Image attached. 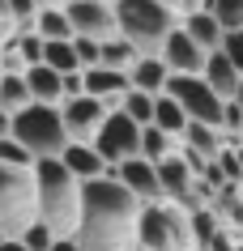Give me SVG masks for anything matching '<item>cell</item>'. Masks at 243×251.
Segmentation results:
<instances>
[{"label":"cell","instance_id":"obj_11","mask_svg":"<svg viewBox=\"0 0 243 251\" xmlns=\"http://www.w3.org/2000/svg\"><path fill=\"white\" fill-rule=\"evenodd\" d=\"M115 183H120L124 192H133L141 204H162L158 166L145 162V158H133V162H124V166H115Z\"/></svg>","mask_w":243,"mask_h":251},{"label":"cell","instance_id":"obj_30","mask_svg":"<svg viewBox=\"0 0 243 251\" xmlns=\"http://www.w3.org/2000/svg\"><path fill=\"white\" fill-rule=\"evenodd\" d=\"M22 243H26L30 251H52V247H55V234H52V230H47L43 222H34L26 234H22Z\"/></svg>","mask_w":243,"mask_h":251},{"label":"cell","instance_id":"obj_14","mask_svg":"<svg viewBox=\"0 0 243 251\" xmlns=\"http://www.w3.org/2000/svg\"><path fill=\"white\" fill-rule=\"evenodd\" d=\"M128 85L141 94H154V98H162L166 94V85H171V68L162 64V55H141L133 64V73H128Z\"/></svg>","mask_w":243,"mask_h":251},{"label":"cell","instance_id":"obj_40","mask_svg":"<svg viewBox=\"0 0 243 251\" xmlns=\"http://www.w3.org/2000/svg\"><path fill=\"white\" fill-rule=\"evenodd\" d=\"M98 4H115V0H98Z\"/></svg>","mask_w":243,"mask_h":251},{"label":"cell","instance_id":"obj_17","mask_svg":"<svg viewBox=\"0 0 243 251\" xmlns=\"http://www.w3.org/2000/svg\"><path fill=\"white\" fill-rule=\"evenodd\" d=\"M26 85H30V98H34L39 106H60V102H64V77L52 73L47 64L30 68V73H26Z\"/></svg>","mask_w":243,"mask_h":251},{"label":"cell","instance_id":"obj_28","mask_svg":"<svg viewBox=\"0 0 243 251\" xmlns=\"http://www.w3.org/2000/svg\"><path fill=\"white\" fill-rule=\"evenodd\" d=\"M0 166H13V171H34L39 162H34V153H30L22 141L4 136V141H0Z\"/></svg>","mask_w":243,"mask_h":251},{"label":"cell","instance_id":"obj_12","mask_svg":"<svg viewBox=\"0 0 243 251\" xmlns=\"http://www.w3.org/2000/svg\"><path fill=\"white\" fill-rule=\"evenodd\" d=\"M205 60H209V51H201L184 30H175V34L166 39V47H162V64L171 68V77H201Z\"/></svg>","mask_w":243,"mask_h":251},{"label":"cell","instance_id":"obj_10","mask_svg":"<svg viewBox=\"0 0 243 251\" xmlns=\"http://www.w3.org/2000/svg\"><path fill=\"white\" fill-rule=\"evenodd\" d=\"M68 22H73V34H77V39H94V43H111V39H120L115 4H98V0L68 4Z\"/></svg>","mask_w":243,"mask_h":251},{"label":"cell","instance_id":"obj_44","mask_svg":"<svg viewBox=\"0 0 243 251\" xmlns=\"http://www.w3.org/2000/svg\"><path fill=\"white\" fill-rule=\"evenodd\" d=\"M136 251H141V247H136Z\"/></svg>","mask_w":243,"mask_h":251},{"label":"cell","instance_id":"obj_22","mask_svg":"<svg viewBox=\"0 0 243 251\" xmlns=\"http://www.w3.org/2000/svg\"><path fill=\"white\" fill-rule=\"evenodd\" d=\"M141 60V51H136L128 39H111L103 43V55H98V68H111V73H133V64Z\"/></svg>","mask_w":243,"mask_h":251},{"label":"cell","instance_id":"obj_21","mask_svg":"<svg viewBox=\"0 0 243 251\" xmlns=\"http://www.w3.org/2000/svg\"><path fill=\"white\" fill-rule=\"evenodd\" d=\"M175 153H179V141H175V136H166L162 128H154V124H149L145 132H141V158H145V162H154V166H158V162L175 158Z\"/></svg>","mask_w":243,"mask_h":251},{"label":"cell","instance_id":"obj_19","mask_svg":"<svg viewBox=\"0 0 243 251\" xmlns=\"http://www.w3.org/2000/svg\"><path fill=\"white\" fill-rule=\"evenodd\" d=\"M34 34L43 43H73V22H68V9H52V13H34Z\"/></svg>","mask_w":243,"mask_h":251},{"label":"cell","instance_id":"obj_1","mask_svg":"<svg viewBox=\"0 0 243 251\" xmlns=\"http://www.w3.org/2000/svg\"><path fill=\"white\" fill-rule=\"evenodd\" d=\"M141 200L124 192L115 179L85 183L77 226V251H136V222H141Z\"/></svg>","mask_w":243,"mask_h":251},{"label":"cell","instance_id":"obj_6","mask_svg":"<svg viewBox=\"0 0 243 251\" xmlns=\"http://www.w3.org/2000/svg\"><path fill=\"white\" fill-rule=\"evenodd\" d=\"M13 141L34 153V162H47V158H64V149L73 145L64 132V115L60 106H26L22 115H13Z\"/></svg>","mask_w":243,"mask_h":251},{"label":"cell","instance_id":"obj_23","mask_svg":"<svg viewBox=\"0 0 243 251\" xmlns=\"http://www.w3.org/2000/svg\"><path fill=\"white\" fill-rule=\"evenodd\" d=\"M26 106H34V98H30V85L26 77H0V111H9V115H22Z\"/></svg>","mask_w":243,"mask_h":251},{"label":"cell","instance_id":"obj_36","mask_svg":"<svg viewBox=\"0 0 243 251\" xmlns=\"http://www.w3.org/2000/svg\"><path fill=\"white\" fill-rule=\"evenodd\" d=\"M0 251H30V247L22 243V238H4V243H0Z\"/></svg>","mask_w":243,"mask_h":251},{"label":"cell","instance_id":"obj_24","mask_svg":"<svg viewBox=\"0 0 243 251\" xmlns=\"http://www.w3.org/2000/svg\"><path fill=\"white\" fill-rule=\"evenodd\" d=\"M43 64L52 68V73H60V77H68V73H85L77 60V51H73V43H43Z\"/></svg>","mask_w":243,"mask_h":251},{"label":"cell","instance_id":"obj_38","mask_svg":"<svg viewBox=\"0 0 243 251\" xmlns=\"http://www.w3.org/2000/svg\"><path fill=\"white\" fill-rule=\"evenodd\" d=\"M158 4H166V9H175V13H179V0H158Z\"/></svg>","mask_w":243,"mask_h":251},{"label":"cell","instance_id":"obj_15","mask_svg":"<svg viewBox=\"0 0 243 251\" xmlns=\"http://www.w3.org/2000/svg\"><path fill=\"white\" fill-rule=\"evenodd\" d=\"M60 162H64V171L73 175V179H81V183L107 179V162L98 158V149H94V145H68Z\"/></svg>","mask_w":243,"mask_h":251},{"label":"cell","instance_id":"obj_13","mask_svg":"<svg viewBox=\"0 0 243 251\" xmlns=\"http://www.w3.org/2000/svg\"><path fill=\"white\" fill-rule=\"evenodd\" d=\"M201 77H205V85H209L222 102H235V94H239V85H243V73L230 64L222 51H214L209 60H205V73H201Z\"/></svg>","mask_w":243,"mask_h":251},{"label":"cell","instance_id":"obj_43","mask_svg":"<svg viewBox=\"0 0 243 251\" xmlns=\"http://www.w3.org/2000/svg\"><path fill=\"white\" fill-rule=\"evenodd\" d=\"M0 243H4V234H0Z\"/></svg>","mask_w":243,"mask_h":251},{"label":"cell","instance_id":"obj_16","mask_svg":"<svg viewBox=\"0 0 243 251\" xmlns=\"http://www.w3.org/2000/svg\"><path fill=\"white\" fill-rule=\"evenodd\" d=\"M179 30H184V34H188L201 51H209V55L222 51V39H226V30L217 26L205 9H201V13H184V17H179Z\"/></svg>","mask_w":243,"mask_h":251},{"label":"cell","instance_id":"obj_8","mask_svg":"<svg viewBox=\"0 0 243 251\" xmlns=\"http://www.w3.org/2000/svg\"><path fill=\"white\" fill-rule=\"evenodd\" d=\"M141 132H145V128L133 124L124 111H111L107 124H103V132H98V141H94L98 158L107 162V166H124V162L141 158Z\"/></svg>","mask_w":243,"mask_h":251},{"label":"cell","instance_id":"obj_31","mask_svg":"<svg viewBox=\"0 0 243 251\" xmlns=\"http://www.w3.org/2000/svg\"><path fill=\"white\" fill-rule=\"evenodd\" d=\"M73 51H77L81 68L90 73V68H98V55H103V43H94V39H73Z\"/></svg>","mask_w":243,"mask_h":251},{"label":"cell","instance_id":"obj_33","mask_svg":"<svg viewBox=\"0 0 243 251\" xmlns=\"http://www.w3.org/2000/svg\"><path fill=\"white\" fill-rule=\"evenodd\" d=\"M13 39H17V22L13 17H0V51H4Z\"/></svg>","mask_w":243,"mask_h":251},{"label":"cell","instance_id":"obj_41","mask_svg":"<svg viewBox=\"0 0 243 251\" xmlns=\"http://www.w3.org/2000/svg\"><path fill=\"white\" fill-rule=\"evenodd\" d=\"M68 4H81V0H68Z\"/></svg>","mask_w":243,"mask_h":251},{"label":"cell","instance_id":"obj_34","mask_svg":"<svg viewBox=\"0 0 243 251\" xmlns=\"http://www.w3.org/2000/svg\"><path fill=\"white\" fill-rule=\"evenodd\" d=\"M52 9H68V0H34V13H52Z\"/></svg>","mask_w":243,"mask_h":251},{"label":"cell","instance_id":"obj_3","mask_svg":"<svg viewBox=\"0 0 243 251\" xmlns=\"http://www.w3.org/2000/svg\"><path fill=\"white\" fill-rule=\"evenodd\" d=\"M120 39H128L141 55H162L166 39L179 30V13L158 0H115Z\"/></svg>","mask_w":243,"mask_h":251},{"label":"cell","instance_id":"obj_37","mask_svg":"<svg viewBox=\"0 0 243 251\" xmlns=\"http://www.w3.org/2000/svg\"><path fill=\"white\" fill-rule=\"evenodd\" d=\"M0 17H13V13H9V0H0Z\"/></svg>","mask_w":243,"mask_h":251},{"label":"cell","instance_id":"obj_26","mask_svg":"<svg viewBox=\"0 0 243 251\" xmlns=\"http://www.w3.org/2000/svg\"><path fill=\"white\" fill-rule=\"evenodd\" d=\"M205 13L214 17L226 34L243 30V0H205Z\"/></svg>","mask_w":243,"mask_h":251},{"label":"cell","instance_id":"obj_25","mask_svg":"<svg viewBox=\"0 0 243 251\" xmlns=\"http://www.w3.org/2000/svg\"><path fill=\"white\" fill-rule=\"evenodd\" d=\"M222 230H226V226L217 222L214 209H196V213H192V243H196V251H209Z\"/></svg>","mask_w":243,"mask_h":251},{"label":"cell","instance_id":"obj_20","mask_svg":"<svg viewBox=\"0 0 243 251\" xmlns=\"http://www.w3.org/2000/svg\"><path fill=\"white\" fill-rule=\"evenodd\" d=\"M188 124H192V119L184 115V106H179L175 98H166V94H162V98H158V106H154V128H162L166 136H175V141H184V132H188Z\"/></svg>","mask_w":243,"mask_h":251},{"label":"cell","instance_id":"obj_7","mask_svg":"<svg viewBox=\"0 0 243 251\" xmlns=\"http://www.w3.org/2000/svg\"><path fill=\"white\" fill-rule=\"evenodd\" d=\"M166 98H175L192 124H209L222 132V98L205 85V77H171Z\"/></svg>","mask_w":243,"mask_h":251},{"label":"cell","instance_id":"obj_2","mask_svg":"<svg viewBox=\"0 0 243 251\" xmlns=\"http://www.w3.org/2000/svg\"><path fill=\"white\" fill-rule=\"evenodd\" d=\"M34 183H39V222L55 238H77L81 204H85V183L73 179L60 158L39 162L34 166Z\"/></svg>","mask_w":243,"mask_h":251},{"label":"cell","instance_id":"obj_4","mask_svg":"<svg viewBox=\"0 0 243 251\" xmlns=\"http://www.w3.org/2000/svg\"><path fill=\"white\" fill-rule=\"evenodd\" d=\"M136 247L141 251H196L192 243V213L179 204H145L136 222Z\"/></svg>","mask_w":243,"mask_h":251},{"label":"cell","instance_id":"obj_39","mask_svg":"<svg viewBox=\"0 0 243 251\" xmlns=\"http://www.w3.org/2000/svg\"><path fill=\"white\" fill-rule=\"evenodd\" d=\"M235 102H239V111H243V85H239V94H235Z\"/></svg>","mask_w":243,"mask_h":251},{"label":"cell","instance_id":"obj_45","mask_svg":"<svg viewBox=\"0 0 243 251\" xmlns=\"http://www.w3.org/2000/svg\"><path fill=\"white\" fill-rule=\"evenodd\" d=\"M239 136H243V132H239Z\"/></svg>","mask_w":243,"mask_h":251},{"label":"cell","instance_id":"obj_5","mask_svg":"<svg viewBox=\"0 0 243 251\" xmlns=\"http://www.w3.org/2000/svg\"><path fill=\"white\" fill-rule=\"evenodd\" d=\"M34 222H39V183H34V171L0 166V234L22 238Z\"/></svg>","mask_w":243,"mask_h":251},{"label":"cell","instance_id":"obj_9","mask_svg":"<svg viewBox=\"0 0 243 251\" xmlns=\"http://www.w3.org/2000/svg\"><path fill=\"white\" fill-rule=\"evenodd\" d=\"M60 115H64V132L73 145H94L98 132H103V124H107V106L98 102V98H73V102H60Z\"/></svg>","mask_w":243,"mask_h":251},{"label":"cell","instance_id":"obj_35","mask_svg":"<svg viewBox=\"0 0 243 251\" xmlns=\"http://www.w3.org/2000/svg\"><path fill=\"white\" fill-rule=\"evenodd\" d=\"M4 136H13V115H9V111H0V141H4Z\"/></svg>","mask_w":243,"mask_h":251},{"label":"cell","instance_id":"obj_32","mask_svg":"<svg viewBox=\"0 0 243 251\" xmlns=\"http://www.w3.org/2000/svg\"><path fill=\"white\" fill-rule=\"evenodd\" d=\"M222 55H226L230 64L243 73V30H235V34H226V39H222Z\"/></svg>","mask_w":243,"mask_h":251},{"label":"cell","instance_id":"obj_18","mask_svg":"<svg viewBox=\"0 0 243 251\" xmlns=\"http://www.w3.org/2000/svg\"><path fill=\"white\" fill-rule=\"evenodd\" d=\"M184 149H192L196 158L214 162L222 149H226V141H222V132L217 128H209V124H188V132H184V141H179Z\"/></svg>","mask_w":243,"mask_h":251},{"label":"cell","instance_id":"obj_42","mask_svg":"<svg viewBox=\"0 0 243 251\" xmlns=\"http://www.w3.org/2000/svg\"><path fill=\"white\" fill-rule=\"evenodd\" d=\"M0 77H4V68H0Z\"/></svg>","mask_w":243,"mask_h":251},{"label":"cell","instance_id":"obj_27","mask_svg":"<svg viewBox=\"0 0 243 251\" xmlns=\"http://www.w3.org/2000/svg\"><path fill=\"white\" fill-rule=\"evenodd\" d=\"M154 106H158V98H154V94L128 90V94H124V102H120V111H124L128 119H133V124H141V128H149V124H154Z\"/></svg>","mask_w":243,"mask_h":251},{"label":"cell","instance_id":"obj_29","mask_svg":"<svg viewBox=\"0 0 243 251\" xmlns=\"http://www.w3.org/2000/svg\"><path fill=\"white\" fill-rule=\"evenodd\" d=\"M13 47H17V55L26 60V68H39L43 64V39L34 34V30H17Z\"/></svg>","mask_w":243,"mask_h":251}]
</instances>
